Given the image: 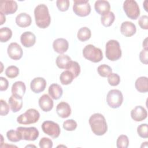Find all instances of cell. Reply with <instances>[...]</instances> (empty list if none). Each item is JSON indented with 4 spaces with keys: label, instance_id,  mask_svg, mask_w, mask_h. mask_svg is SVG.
Segmentation results:
<instances>
[{
    "label": "cell",
    "instance_id": "cell-1",
    "mask_svg": "<svg viewBox=\"0 0 148 148\" xmlns=\"http://www.w3.org/2000/svg\"><path fill=\"white\" fill-rule=\"evenodd\" d=\"M36 24L40 28H46L51 23V17L47 6L43 3L37 5L34 9Z\"/></svg>",
    "mask_w": 148,
    "mask_h": 148
},
{
    "label": "cell",
    "instance_id": "cell-2",
    "mask_svg": "<svg viewBox=\"0 0 148 148\" xmlns=\"http://www.w3.org/2000/svg\"><path fill=\"white\" fill-rule=\"evenodd\" d=\"M92 132L98 136L104 135L108 130V125L104 116L98 113L91 115L88 120Z\"/></svg>",
    "mask_w": 148,
    "mask_h": 148
},
{
    "label": "cell",
    "instance_id": "cell-3",
    "mask_svg": "<svg viewBox=\"0 0 148 148\" xmlns=\"http://www.w3.org/2000/svg\"><path fill=\"white\" fill-rule=\"evenodd\" d=\"M122 51L119 42L114 39L109 40L106 44L105 55L106 58L112 61H117L121 57Z\"/></svg>",
    "mask_w": 148,
    "mask_h": 148
},
{
    "label": "cell",
    "instance_id": "cell-4",
    "mask_svg": "<svg viewBox=\"0 0 148 148\" xmlns=\"http://www.w3.org/2000/svg\"><path fill=\"white\" fill-rule=\"evenodd\" d=\"M83 55L85 58L93 62H98L103 58L102 50L91 44L84 47L83 50Z\"/></svg>",
    "mask_w": 148,
    "mask_h": 148
},
{
    "label": "cell",
    "instance_id": "cell-5",
    "mask_svg": "<svg viewBox=\"0 0 148 148\" xmlns=\"http://www.w3.org/2000/svg\"><path fill=\"white\" fill-rule=\"evenodd\" d=\"M40 118L39 112L35 109H29L17 118V121L21 124H31L36 123Z\"/></svg>",
    "mask_w": 148,
    "mask_h": 148
},
{
    "label": "cell",
    "instance_id": "cell-6",
    "mask_svg": "<svg viewBox=\"0 0 148 148\" xmlns=\"http://www.w3.org/2000/svg\"><path fill=\"white\" fill-rule=\"evenodd\" d=\"M123 101L122 92L116 89L110 90L106 96V102L108 105L112 108L116 109L119 108Z\"/></svg>",
    "mask_w": 148,
    "mask_h": 148
},
{
    "label": "cell",
    "instance_id": "cell-7",
    "mask_svg": "<svg viewBox=\"0 0 148 148\" xmlns=\"http://www.w3.org/2000/svg\"><path fill=\"white\" fill-rule=\"evenodd\" d=\"M123 9L127 16L136 20L140 15V9L137 2L134 0H126L123 3Z\"/></svg>",
    "mask_w": 148,
    "mask_h": 148
},
{
    "label": "cell",
    "instance_id": "cell-8",
    "mask_svg": "<svg viewBox=\"0 0 148 148\" xmlns=\"http://www.w3.org/2000/svg\"><path fill=\"white\" fill-rule=\"evenodd\" d=\"M73 11L80 17L88 16L91 12V6L88 0H75L73 1Z\"/></svg>",
    "mask_w": 148,
    "mask_h": 148
},
{
    "label": "cell",
    "instance_id": "cell-9",
    "mask_svg": "<svg viewBox=\"0 0 148 148\" xmlns=\"http://www.w3.org/2000/svg\"><path fill=\"white\" fill-rule=\"evenodd\" d=\"M41 128L44 133L53 138H58L61 132V129L58 124L53 121H45L42 123Z\"/></svg>",
    "mask_w": 148,
    "mask_h": 148
},
{
    "label": "cell",
    "instance_id": "cell-10",
    "mask_svg": "<svg viewBox=\"0 0 148 148\" xmlns=\"http://www.w3.org/2000/svg\"><path fill=\"white\" fill-rule=\"evenodd\" d=\"M16 130H17L20 134L22 140L34 141L38 138L39 135V131L35 127H18L17 128Z\"/></svg>",
    "mask_w": 148,
    "mask_h": 148
},
{
    "label": "cell",
    "instance_id": "cell-11",
    "mask_svg": "<svg viewBox=\"0 0 148 148\" xmlns=\"http://www.w3.org/2000/svg\"><path fill=\"white\" fill-rule=\"evenodd\" d=\"M17 3L14 1L5 0L0 2V12L5 15L15 13L17 10Z\"/></svg>",
    "mask_w": 148,
    "mask_h": 148
},
{
    "label": "cell",
    "instance_id": "cell-12",
    "mask_svg": "<svg viewBox=\"0 0 148 148\" xmlns=\"http://www.w3.org/2000/svg\"><path fill=\"white\" fill-rule=\"evenodd\" d=\"M7 52L9 57L14 60H20L23 54L22 48L16 42H12L9 44L7 49Z\"/></svg>",
    "mask_w": 148,
    "mask_h": 148
},
{
    "label": "cell",
    "instance_id": "cell-13",
    "mask_svg": "<svg viewBox=\"0 0 148 148\" xmlns=\"http://www.w3.org/2000/svg\"><path fill=\"white\" fill-rule=\"evenodd\" d=\"M46 86V80L41 77H37L32 80L30 83L31 90L35 93H40L45 90Z\"/></svg>",
    "mask_w": 148,
    "mask_h": 148
},
{
    "label": "cell",
    "instance_id": "cell-14",
    "mask_svg": "<svg viewBox=\"0 0 148 148\" xmlns=\"http://www.w3.org/2000/svg\"><path fill=\"white\" fill-rule=\"evenodd\" d=\"M147 116L146 110L142 106H136L131 112V118L135 121H141L145 120Z\"/></svg>",
    "mask_w": 148,
    "mask_h": 148
},
{
    "label": "cell",
    "instance_id": "cell-15",
    "mask_svg": "<svg viewBox=\"0 0 148 148\" xmlns=\"http://www.w3.org/2000/svg\"><path fill=\"white\" fill-rule=\"evenodd\" d=\"M20 41L25 47H31L33 46L36 42V36L34 33L30 31H26L21 34Z\"/></svg>",
    "mask_w": 148,
    "mask_h": 148
},
{
    "label": "cell",
    "instance_id": "cell-16",
    "mask_svg": "<svg viewBox=\"0 0 148 148\" xmlns=\"http://www.w3.org/2000/svg\"><path fill=\"white\" fill-rule=\"evenodd\" d=\"M53 101L47 94L42 95L39 99V107L43 112L50 111L53 108Z\"/></svg>",
    "mask_w": 148,
    "mask_h": 148
},
{
    "label": "cell",
    "instance_id": "cell-17",
    "mask_svg": "<svg viewBox=\"0 0 148 148\" xmlns=\"http://www.w3.org/2000/svg\"><path fill=\"white\" fill-rule=\"evenodd\" d=\"M120 31L125 36L130 37L136 33V28L133 23L126 21L122 23L120 27Z\"/></svg>",
    "mask_w": 148,
    "mask_h": 148
},
{
    "label": "cell",
    "instance_id": "cell-18",
    "mask_svg": "<svg viewBox=\"0 0 148 148\" xmlns=\"http://www.w3.org/2000/svg\"><path fill=\"white\" fill-rule=\"evenodd\" d=\"M54 50L59 54H63L66 52L69 47L68 42L64 38H58L53 43Z\"/></svg>",
    "mask_w": 148,
    "mask_h": 148
},
{
    "label": "cell",
    "instance_id": "cell-19",
    "mask_svg": "<svg viewBox=\"0 0 148 148\" xmlns=\"http://www.w3.org/2000/svg\"><path fill=\"white\" fill-rule=\"evenodd\" d=\"M26 90V86L24 82L17 81L14 82L12 86V94L13 95L23 98Z\"/></svg>",
    "mask_w": 148,
    "mask_h": 148
},
{
    "label": "cell",
    "instance_id": "cell-20",
    "mask_svg": "<svg viewBox=\"0 0 148 148\" xmlns=\"http://www.w3.org/2000/svg\"><path fill=\"white\" fill-rule=\"evenodd\" d=\"M56 112L60 117L67 118L71 114V108L67 102L62 101L57 105Z\"/></svg>",
    "mask_w": 148,
    "mask_h": 148
},
{
    "label": "cell",
    "instance_id": "cell-21",
    "mask_svg": "<svg viewBox=\"0 0 148 148\" xmlns=\"http://www.w3.org/2000/svg\"><path fill=\"white\" fill-rule=\"evenodd\" d=\"M31 17L26 13H21L16 17V23L20 27H27L31 24Z\"/></svg>",
    "mask_w": 148,
    "mask_h": 148
},
{
    "label": "cell",
    "instance_id": "cell-22",
    "mask_svg": "<svg viewBox=\"0 0 148 148\" xmlns=\"http://www.w3.org/2000/svg\"><path fill=\"white\" fill-rule=\"evenodd\" d=\"M95 11L100 15H103L109 12L110 5L108 1L105 0H98L94 4Z\"/></svg>",
    "mask_w": 148,
    "mask_h": 148
},
{
    "label": "cell",
    "instance_id": "cell-23",
    "mask_svg": "<svg viewBox=\"0 0 148 148\" xmlns=\"http://www.w3.org/2000/svg\"><path fill=\"white\" fill-rule=\"evenodd\" d=\"M9 106L13 113H16L21 110L23 106V98L16 97L12 95L8 100Z\"/></svg>",
    "mask_w": 148,
    "mask_h": 148
},
{
    "label": "cell",
    "instance_id": "cell-24",
    "mask_svg": "<svg viewBox=\"0 0 148 148\" xmlns=\"http://www.w3.org/2000/svg\"><path fill=\"white\" fill-rule=\"evenodd\" d=\"M48 92L51 98L57 100L62 97L63 90L62 87L59 84L53 83L49 86Z\"/></svg>",
    "mask_w": 148,
    "mask_h": 148
},
{
    "label": "cell",
    "instance_id": "cell-25",
    "mask_svg": "<svg viewBox=\"0 0 148 148\" xmlns=\"http://www.w3.org/2000/svg\"><path fill=\"white\" fill-rule=\"evenodd\" d=\"M136 89L140 92H147L148 91V79L146 76L138 77L135 83Z\"/></svg>",
    "mask_w": 148,
    "mask_h": 148
},
{
    "label": "cell",
    "instance_id": "cell-26",
    "mask_svg": "<svg viewBox=\"0 0 148 148\" xmlns=\"http://www.w3.org/2000/svg\"><path fill=\"white\" fill-rule=\"evenodd\" d=\"M65 69L71 72L75 78L77 77L80 73V66L79 63L76 61H70L65 68Z\"/></svg>",
    "mask_w": 148,
    "mask_h": 148
},
{
    "label": "cell",
    "instance_id": "cell-27",
    "mask_svg": "<svg viewBox=\"0 0 148 148\" xmlns=\"http://www.w3.org/2000/svg\"><path fill=\"white\" fill-rule=\"evenodd\" d=\"M91 36V30L86 27L80 28L77 34L78 39L82 42H84L88 40Z\"/></svg>",
    "mask_w": 148,
    "mask_h": 148
},
{
    "label": "cell",
    "instance_id": "cell-28",
    "mask_svg": "<svg viewBox=\"0 0 148 148\" xmlns=\"http://www.w3.org/2000/svg\"><path fill=\"white\" fill-rule=\"evenodd\" d=\"M115 16L113 12H109L107 13L102 15L101 17V22L102 24L106 27L110 26L114 22Z\"/></svg>",
    "mask_w": 148,
    "mask_h": 148
},
{
    "label": "cell",
    "instance_id": "cell-29",
    "mask_svg": "<svg viewBox=\"0 0 148 148\" xmlns=\"http://www.w3.org/2000/svg\"><path fill=\"white\" fill-rule=\"evenodd\" d=\"M73 79H75V77L73 74L67 70L62 72L60 76V82L63 85H68L71 84Z\"/></svg>",
    "mask_w": 148,
    "mask_h": 148
},
{
    "label": "cell",
    "instance_id": "cell-30",
    "mask_svg": "<svg viewBox=\"0 0 148 148\" xmlns=\"http://www.w3.org/2000/svg\"><path fill=\"white\" fill-rule=\"evenodd\" d=\"M71 61V58L68 55L60 54L56 58V65L60 69H65L67 64Z\"/></svg>",
    "mask_w": 148,
    "mask_h": 148
},
{
    "label": "cell",
    "instance_id": "cell-31",
    "mask_svg": "<svg viewBox=\"0 0 148 148\" xmlns=\"http://www.w3.org/2000/svg\"><path fill=\"white\" fill-rule=\"evenodd\" d=\"M12 36V31L8 27H2L0 29V41L2 43L8 41Z\"/></svg>",
    "mask_w": 148,
    "mask_h": 148
},
{
    "label": "cell",
    "instance_id": "cell-32",
    "mask_svg": "<svg viewBox=\"0 0 148 148\" xmlns=\"http://www.w3.org/2000/svg\"><path fill=\"white\" fill-rule=\"evenodd\" d=\"M6 136L9 140L12 142H17L21 139V136L20 134L17 130L14 131L13 130H10L6 132Z\"/></svg>",
    "mask_w": 148,
    "mask_h": 148
},
{
    "label": "cell",
    "instance_id": "cell-33",
    "mask_svg": "<svg viewBox=\"0 0 148 148\" xmlns=\"http://www.w3.org/2000/svg\"><path fill=\"white\" fill-rule=\"evenodd\" d=\"M97 71L98 74L103 77H108L111 73H112V69L110 66L106 64H102L97 68Z\"/></svg>",
    "mask_w": 148,
    "mask_h": 148
},
{
    "label": "cell",
    "instance_id": "cell-34",
    "mask_svg": "<svg viewBox=\"0 0 148 148\" xmlns=\"http://www.w3.org/2000/svg\"><path fill=\"white\" fill-rule=\"evenodd\" d=\"M129 145V139L127 135H120L116 141V146L118 148H127Z\"/></svg>",
    "mask_w": 148,
    "mask_h": 148
},
{
    "label": "cell",
    "instance_id": "cell-35",
    "mask_svg": "<svg viewBox=\"0 0 148 148\" xmlns=\"http://www.w3.org/2000/svg\"><path fill=\"white\" fill-rule=\"evenodd\" d=\"M19 74L18 68L14 65H10L8 66L5 70L6 76L10 79L17 77Z\"/></svg>",
    "mask_w": 148,
    "mask_h": 148
},
{
    "label": "cell",
    "instance_id": "cell-36",
    "mask_svg": "<svg viewBox=\"0 0 148 148\" xmlns=\"http://www.w3.org/2000/svg\"><path fill=\"white\" fill-rule=\"evenodd\" d=\"M137 132L142 138H148V125L146 123L142 124L137 127Z\"/></svg>",
    "mask_w": 148,
    "mask_h": 148
},
{
    "label": "cell",
    "instance_id": "cell-37",
    "mask_svg": "<svg viewBox=\"0 0 148 148\" xmlns=\"http://www.w3.org/2000/svg\"><path fill=\"white\" fill-rule=\"evenodd\" d=\"M63 128L68 131H72L75 130L77 127V123L73 119L65 120L63 123Z\"/></svg>",
    "mask_w": 148,
    "mask_h": 148
},
{
    "label": "cell",
    "instance_id": "cell-38",
    "mask_svg": "<svg viewBox=\"0 0 148 148\" xmlns=\"http://www.w3.org/2000/svg\"><path fill=\"white\" fill-rule=\"evenodd\" d=\"M108 82L110 86H116L119 84L120 82V77L118 74L111 73L108 76Z\"/></svg>",
    "mask_w": 148,
    "mask_h": 148
},
{
    "label": "cell",
    "instance_id": "cell-39",
    "mask_svg": "<svg viewBox=\"0 0 148 148\" xmlns=\"http://www.w3.org/2000/svg\"><path fill=\"white\" fill-rule=\"evenodd\" d=\"M69 1L68 0H57L56 5L59 10L61 12L66 11L69 7Z\"/></svg>",
    "mask_w": 148,
    "mask_h": 148
},
{
    "label": "cell",
    "instance_id": "cell-40",
    "mask_svg": "<svg viewBox=\"0 0 148 148\" xmlns=\"http://www.w3.org/2000/svg\"><path fill=\"white\" fill-rule=\"evenodd\" d=\"M53 142L52 140L46 137H43L40 139L39 140V145L40 148H51L53 147Z\"/></svg>",
    "mask_w": 148,
    "mask_h": 148
},
{
    "label": "cell",
    "instance_id": "cell-41",
    "mask_svg": "<svg viewBox=\"0 0 148 148\" xmlns=\"http://www.w3.org/2000/svg\"><path fill=\"white\" fill-rule=\"evenodd\" d=\"M1 102V109L0 114L1 116H6L9 112V106L6 102L3 99L0 100Z\"/></svg>",
    "mask_w": 148,
    "mask_h": 148
},
{
    "label": "cell",
    "instance_id": "cell-42",
    "mask_svg": "<svg viewBox=\"0 0 148 148\" xmlns=\"http://www.w3.org/2000/svg\"><path fill=\"white\" fill-rule=\"evenodd\" d=\"M138 24L141 28L144 29H148V16L147 15L142 16L139 20Z\"/></svg>",
    "mask_w": 148,
    "mask_h": 148
},
{
    "label": "cell",
    "instance_id": "cell-43",
    "mask_svg": "<svg viewBox=\"0 0 148 148\" xmlns=\"http://www.w3.org/2000/svg\"><path fill=\"white\" fill-rule=\"evenodd\" d=\"M139 60L143 64L148 63V50L143 49L139 53Z\"/></svg>",
    "mask_w": 148,
    "mask_h": 148
},
{
    "label": "cell",
    "instance_id": "cell-44",
    "mask_svg": "<svg viewBox=\"0 0 148 148\" xmlns=\"http://www.w3.org/2000/svg\"><path fill=\"white\" fill-rule=\"evenodd\" d=\"M8 86H9L8 80L3 77H0V90L1 91H5L8 89Z\"/></svg>",
    "mask_w": 148,
    "mask_h": 148
},
{
    "label": "cell",
    "instance_id": "cell-45",
    "mask_svg": "<svg viewBox=\"0 0 148 148\" xmlns=\"http://www.w3.org/2000/svg\"><path fill=\"white\" fill-rule=\"evenodd\" d=\"M0 17H1V20H0V25H2L6 21V17L4 14H3L2 13L0 12Z\"/></svg>",
    "mask_w": 148,
    "mask_h": 148
},
{
    "label": "cell",
    "instance_id": "cell-46",
    "mask_svg": "<svg viewBox=\"0 0 148 148\" xmlns=\"http://www.w3.org/2000/svg\"><path fill=\"white\" fill-rule=\"evenodd\" d=\"M147 38H146L145 40L143 42V47H144L145 49H147Z\"/></svg>",
    "mask_w": 148,
    "mask_h": 148
},
{
    "label": "cell",
    "instance_id": "cell-47",
    "mask_svg": "<svg viewBox=\"0 0 148 148\" xmlns=\"http://www.w3.org/2000/svg\"><path fill=\"white\" fill-rule=\"evenodd\" d=\"M147 2H148L147 1H145L144 2H143V7H144V8H145V10H146V12H147V8H146L147 3Z\"/></svg>",
    "mask_w": 148,
    "mask_h": 148
}]
</instances>
